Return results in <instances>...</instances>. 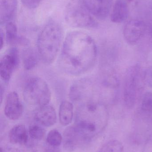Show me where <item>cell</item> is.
Masks as SVG:
<instances>
[{
  "instance_id": "cell-1",
  "label": "cell",
  "mask_w": 152,
  "mask_h": 152,
  "mask_svg": "<svg viewBox=\"0 0 152 152\" xmlns=\"http://www.w3.org/2000/svg\"><path fill=\"white\" fill-rule=\"evenodd\" d=\"M97 54V47L92 37L82 31H72L62 43L59 65L65 73L79 75L93 67Z\"/></svg>"
},
{
  "instance_id": "cell-2",
  "label": "cell",
  "mask_w": 152,
  "mask_h": 152,
  "mask_svg": "<svg viewBox=\"0 0 152 152\" xmlns=\"http://www.w3.org/2000/svg\"><path fill=\"white\" fill-rule=\"evenodd\" d=\"M109 120V113L102 103L88 102L81 104L75 115V126L87 143L101 133Z\"/></svg>"
},
{
  "instance_id": "cell-3",
  "label": "cell",
  "mask_w": 152,
  "mask_h": 152,
  "mask_svg": "<svg viewBox=\"0 0 152 152\" xmlns=\"http://www.w3.org/2000/svg\"><path fill=\"white\" fill-rule=\"evenodd\" d=\"M63 29L57 21L51 20L39 34L37 48L39 58L46 65L54 61L60 50L63 40Z\"/></svg>"
},
{
  "instance_id": "cell-4",
  "label": "cell",
  "mask_w": 152,
  "mask_h": 152,
  "mask_svg": "<svg viewBox=\"0 0 152 152\" xmlns=\"http://www.w3.org/2000/svg\"><path fill=\"white\" fill-rule=\"evenodd\" d=\"M65 19L70 26L80 28H95L98 23L81 0H71L65 10Z\"/></svg>"
},
{
  "instance_id": "cell-5",
  "label": "cell",
  "mask_w": 152,
  "mask_h": 152,
  "mask_svg": "<svg viewBox=\"0 0 152 152\" xmlns=\"http://www.w3.org/2000/svg\"><path fill=\"white\" fill-rule=\"evenodd\" d=\"M23 97L28 104L38 108L48 104L51 101V91L44 80L34 77L28 80L25 84Z\"/></svg>"
},
{
  "instance_id": "cell-6",
  "label": "cell",
  "mask_w": 152,
  "mask_h": 152,
  "mask_svg": "<svg viewBox=\"0 0 152 152\" xmlns=\"http://www.w3.org/2000/svg\"><path fill=\"white\" fill-rule=\"evenodd\" d=\"M141 76V67L136 64L127 70L124 82L123 99L126 107L132 109L137 99L139 80Z\"/></svg>"
},
{
  "instance_id": "cell-7",
  "label": "cell",
  "mask_w": 152,
  "mask_h": 152,
  "mask_svg": "<svg viewBox=\"0 0 152 152\" xmlns=\"http://www.w3.org/2000/svg\"><path fill=\"white\" fill-rule=\"evenodd\" d=\"M18 51L16 47L10 49L1 59L0 75L5 83L10 81L13 72L19 63Z\"/></svg>"
},
{
  "instance_id": "cell-8",
  "label": "cell",
  "mask_w": 152,
  "mask_h": 152,
  "mask_svg": "<svg viewBox=\"0 0 152 152\" xmlns=\"http://www.w3.org/2000/svg\"><path fill=\"white\" fill-rule=\"evenodd\" d=\"M145 22L139 19H133L127 22L124 27L123 35L126 42L131 45L137 43L146 31Z\"/></svg>"
},
{
  "instance_id": "cell-9",
  "label": "cell",
  "mask_w": 152,
  "mask_h": 152,
  "mask_svg": "<svg viewBox=\"0 0 152 152\" xmlns=\"http://www.w3.org/2000/svg\"><path fill=\"white\" fill-rule=\"evenodd\" d=\"M63 147L69 152L73 151L78 147L87 142L76 126L68 127L63 133Z\"/></svg>"
},
{
  "instance_id": "cell-10",
  "label": "cell",
  "mask_w": 152,
  "mask_h": 152,
  "mask_svg": "<svg viewBox=\"0 0 152 152\" xmlns=\"http://www.w3.org/2000/svg\"><path fill=\"white\" fill-rule=\"evenodd\" d=\"M23 112V106L18 95L16 92L8 94L5 101L4 112L9 119L15 121L18 119Z\"/></svg>"
},
{
  "instance_id": "cell-11",
  "label": "cell",
  "mask_w": 152,
  "mask_h": 152,
  "mask_svg": "<svg viewBox=\"0 0 152 152\" xmlns=\"http://www.w3.org/2000/svg\"><path fill=\"white\" fill-rule=\"evenodd\" d=\"M86 7L94 17L104 20L108 17L113 0H82Z\"/></svg>"
},
{
  "instance_id": "cell-12",
  "label": "cell",
  "mask_w": 152,
  "mask_h": 152,
  "mask_svg": "<svg viewBox=\"0 0 152 152\" xmlns=\"http://www.w3.org/2000/svg\"><path fill=\"white\" fill-rule=\"evenodd\" d=\"M34 118L37 123L45 127H51L56 123V111L51 105L47 104L38 107L36 110Z\"/></svg>"
},
{
  "instance_id": "cell-13",
  "label": "cell",
  "mask_w": 152,
  "mask_h": 152,
  "mask_svg": "<svg viewBox=\"0 0 152 152\" xmlns=\"http://www.w3.org/2000/svg\"><path fill=\"white\" fill-rule=\"evenodd\" d=\"M17 0H0V23L6 25L11 21L17 12Z\"/></svg>"
},
{
  "instance_id": "cell-14",
  "label": "cell",
  "mask_w": 152,
  "mask_h": 152,
  "mask_svg": "<svg viewBox=\"0 0 152 152\" xmlns=\"http://www.w3.org/2000/svg\"><path fill=\"white\" fill-rule=\"evenodd\" d=\"M129 15V9L126 0H117L111 14V20L116 23L125 21Z\"/></svg>"
},
{
  "instance_id": "cell-15",
  "label": "cell",
  "mask_w": 152,
  "mask_h": 152,
  "mask_svg": "<svg viewBox=\"0 0 152 152\" xmlns=\"http://www.w3.org/2000/svg\"><path fill=\"white\" fill-rule=\"evenodd\" d=\"M9 136L10 142L12 144L25 145L28 141L27 131L23 125L14 126L10 131Z\"/></svg>"
},
{
  "instance_id": "cell-16",
  "label": "cell",
  "mask_w": 152,
  "mask_h": 152,
  "mask_svg": "<svg viewBox=\"0 0 152 152\" xmlns=\"http://www.w3.org/2000/svg\"><path fill=\"white\" fill-rule=\"evenodd\" d=\"M59 116L62 125H69L74 117V106L72 103L68 101L62 102L59 109Z\"/></svg>"
},
{
  "instance_id": "cell-17",
  "label": "cell",
  "mask_w": 152,
  "mask_h": 152,
  "mask_svg": "<svg viewBox=\"0 0 152 152\" xmlns=\"http://www.w3.org/2000/svg\"><path fill=\"white\" fill-rule=\"evenodd\" d=\"M22 58L24 67L26 70H29L33 69L38 63V55L31 48L24 51Z\"/></svg>"
},
{
  "instance_id": "cell-18",
  "label": "cell",
  "mask_w": 152,
  "mask_h": 152,
  "mask_svg": "<svg viewBox=\"0 0 152 152\" xmlns=\"http://www.w3.org/2000/svg\"><path fill=\"white\" fill-rule=\"evenodd\" d=\"M6 40L9 44L18 43L20 37L18 35L17 26L12 21H10L5 25Z\"/></svg>"
},
{
  "instance_id": "cell-19",
  "label": "cell",
  "mask_w": 152,
  "mask_h": 152,
  "mask_svg": "<svg viewBox=\"0 0 152 152\" xmlns=\"http://www.w3.org/2000/svg\"><path fill=\"white\" fill-rule=\"evenodd\" d=\"M124 146L121 142L113 140L104 143L98 152H123Z\"/></svg>"
},
{
  "instance_id": "cell-20",
  "label": "cell",
  "mask_w": 152,
  "mask_h": 152,
  "mask_svg": "<svg viewBox=\"0 0 152 152\" xmlns=\"http://www.w3.org/2000/svg\"><path fill=\"white\" fill-rule=\"evenodd\" d=\"M63 140V137L59 131L54 129L51 130L47 135L46 141L47 144L51 146L59 147Z\"/></svg>"
},
{
  "instance_id": "cell-21",
  "label": "cell",
  "mask_w": 152,
  "mask_h": 152,
  "mask_svg": "<svg viewBox=\"0 0 152 152\" xmlns=\"http://www.w3.org/2000/svg\"><path fill=\"white\" fill-rule=\"evenodd\" d=\"M142 110L146 114H152V92H146L142 99Z\"/></svg>"
},
{
  "instance_id": "cell-22",
  "label": "cell",
  "mask_w": 152,
  "mask_h": 152,
  "mask_svg": "<svg viewBox=\"0 0 152 152\" xmlns=\"http://www.w3.org/2000/svg\"><path fill=\"white\" fill-rule=\"evenodd\" d=\"M29 134L32 139L39 141L43 138L45 131L44 129L40 126L37 125H33L29 127Z\"/></svg>"
},
{
  "instance_id": "cell-23",
  "label": "cell",
  "mask_w": 152,
  "mask_h": 152,
  "mask_svg": "<svg viewBox=\"0 0 152 152\" xmlns=\"http://www.w3.org/2000/svg\"><path fill=\"white\" fill-rule=\"evenodd\" d=\"M142 76V80L145 85L152 88V66L145 69L143 72Z\"/></svg>"
},
{
  "instance_id": "cell-24",
  "label": "cell",
  "mask_w": 152,
  "mask_h": 152,
  "mask_svg": "<svg viewBox=\"0 0 152 152\" xmlns=\"http://www.w3.org/2000/svg\"><path fill=\"white\" fill-rule=\"evenodd\" d=\"M43 0H21L22 4L29 9H35L40 5Z\"/></svg>"
},
{
  "instance_id": "cell-25",
  "label": "cell",
  "mask_w": 152,
  "mask_h": 152,
  "mask_svg": "<svg viewBox=\"0 0 152 152\" xmlns=\"http://www.w3.org/2000/svg\"><path fill=\"white\" fill-rule=\"evenodd\" d=\"M25 152H44V148L42 149L38 146L31 145L28 147Z\"/></svg>"
},
{
  "instance_id": "cell-26",
  "label": "cell",
  "mask_w": 152,
  "mask_h": 152,
  "mask_svg": "<svg viewBox=\"0 0 152 152\" xmlns=\"http://www.w3.org/2000/svg\"><path fill=\"white\" fill-rule=\"evenodd\" d=\"M44 152H60L58 147L51 146L48 145V146L44 148Z\"/></svg>"
},
{
  "instance_id": "cell-27",
  "label": "cell",
  "mask_w": 152,
  "mask_h": 152,
  "mask_svg": "<svg viewBox=\"0 0 152 152\" xmlns=\"http://www.w3.org/2000/svg\"><path fill=\"white\" fill-rule=\"evenodd\" d=\"M144 152H152V137L147 142Z\"/></svg>"
},
{
  "instance_id": "cell-28",
  "label": "cell",
  "mask_w": 152,
  "mask_h": 152,
  "mask_svg": "<svg viewBox=\"0 0 152 152\" xmlns=\"http://www.w3.org/2000/svg\"><path fill=\"white\" fill-rule=\"evenodd\" d=\"M1 152H20L18 150L12 147H9L5 149H1Z\"/></svg>"
},
{
  "instance_id": "cell-29",
  "label": "cell",
  "mask_w": 152,
  "mask_h": 152,
  "mask_svg": "<svg viewBox=\"0 0 152 152\" xmlns=\"http://www.w3.org/2000/svg\"><path fill=\"white\" fill-rule=\"evenodd\" d=\"M4 34H3L2 31L1 32V50L3 45V41H4Z\"/></svg>"
}]
</instances>
